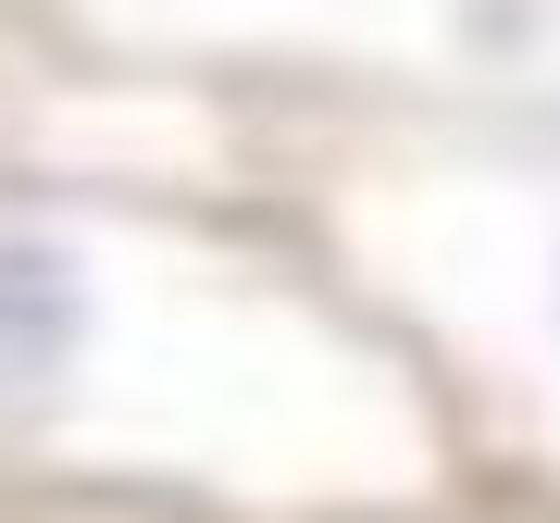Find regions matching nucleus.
I'll return each instance as SVG.
<instances>
[{
	"instance_id": "f257e3e1",
	"label": "nucleus",
	"mask_w": 560,
	"mask_h": 523,
	"mask_svg": "<svg viewBox=\"0 0 560 523\" xmlns=\"http://www.w3.org/2000/svg\"><path fill=\"white\" fill-rule=\"evenodd\" d=\"M62 349H75V275H62L50 249L0 237V411L38 399V386L62 374Z\"/></svg>"
}]
</instances>
